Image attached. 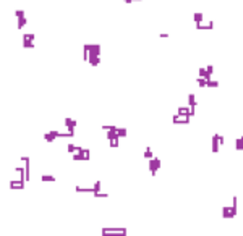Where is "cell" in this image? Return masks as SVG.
<instances>
[{"label":"cell","mask_w":243,"mask_h":236,"mask_svg":"<svg viewBox=\"0 0 243 236\" xmlns=\"http://www.w3.org/2000/svg\"><path fill=\"white\" fill-rule=\"evenodd\" d=\"M41 180H42V181H52V183H54V181H57V178H55L54 175H42V176H41Z\"/></svg>","instance_id":"cell-24"},{"label":"cell","mask_w":243,"mask_h":236,"mask_svg":"<svg viewBox=\"0 0 243 236\" xmlns=\"http://www.w3.org/2000/svg\"><path fill=\"white\" fill-rule=\"evenodd\" d=\"M63 125L68 128V131L75 133L76 126H78V121H76V120H73V118H65V120H63Z\"/></svg>","instance_id":"cell-6"},{"label":"cell","mask_w":243,"mask_h":236,"mask_svg":"<svg viewBox=\"0 0 243 236\" xmlns=\"http://www.w3.org/2000/svg\"><path fill=\"white\" fill-rule=\"evenodd\" d=\"M232 204H234V206H238V199H237V196L232 197Z\"/></svg>","instance_id":"cell-34"},{"label":"cell","mask_w":243,"mask_h":236,"mask_svg":"<svg viewBox=\"0 0 243 236\" xmlns=\"http://www.w3.org/2000/svg\"><path fill=\"white\" fill-rule=\"evenodd\" d=\"M235 149L240 150V152L243 150V138H237V139H235Z\"/></svg>","instance_id":"cell-20"},{"label":"cell","mask_w":243,"mask_h":236,"mask_svg":"<svg viewBox=\"0 0 243 236\" xmlns=\"http://www.w3.org/2000/svg\"><path fill=\"white\" fill-rule=\"evenodd\" d=\"M92 186H94V193H97V191H100V186H102V183H100V181L97 180L96 183L92 184ZM94 193H92V194H94Z\"/></svg>","instance_id":"cell-29"},{"label":"cell","mask_w":243,"mask_h":236,"mask_svg":"<svg viewBox=\"0 0 243 236\" xmlns=\"http://www.w3.org/2000/svg\"><path fill=\"white\" fill-rule=\"evenodd\" d=\"M75 191H76V193H89V194H92V193H94V186H91V188L75 186Z\"/></svg>","instance_id":"cell-11"},{"label":"cell","mask_w":243,"mask_h":236,"mask_svg":"<svg viewBox=\"0 0 243 236\" xmlns=\"http://www.w3.org/2000/svg\"><path fill=\"white\" fill-rule=\"evenodd\" d=\"M24 178L21 180H12L10 181V189H24Z\"/></svg>","instance_id":"cell-5"},{"label":"cell","mask_w":243,"mask_h":236,"mask_svg":"<svg viewBox=\"0 0 243 236\" xmlns=\"http://www.w3.org/2000/svg\"><path fill=\"white\" fill-rule=\"evenodd\" d=\"M161 37H162V39H165V37L169 39V34L167 32H161Z\"/></svg>","instance_id":"cell-37"},{"label":"cell","mask_w":243,"mask_h":236,"mask_svg":"<svg viewBox=\"0 0 243 236\" xmlns=\"http://www.w3.org/2000/svg\"><path fill=\"white\" fill-rule=\"evenodd\" d=\"M177 113H178V115H183V117H191V115H190V105H188V107H178ZM191 118H193V117H191Z\"/></svg>","instance_id":"cell-12"},{"label":"cell","mask_w":243,"mask_h":236,"mask_svg":"<svg viewBox=\"0 0 243 236\" xmlns=\"http://www.w3.org/2000/svg\"><path fill=\"white\" fill-rule=\"evenodd\" d=\"M193 21L194 23H203L204 21V15H203V13H199V12L193 13Z\"/></svg>","instance_id":"cell-15"},{"label":"cell","mask_w":243,"mask_h":236,"mask_svg":"<svg viewBox=\"0 0 243 236\" xmlns=\"http://www.w3.org/2000/svg\"><path fill=\"white\" fill-rule=\"evenodd\" d=\"M196 29H199V31H211V29H214V21H207V23H196Z\"/></svg>","instance_id":"cell-7"},{"label":"cell","mask_w":243,"mask_h":236,"mask_svg":"<svg viewBox=\"0 0 243 236\" xmlns=\"http://www.w3.org/2000/svg\"><path fill=\"white\" fill-rule=\"evenodd\" d=\"M102 233H120V235H127V228H102Z\"/></svg>","instance_id":"cell-9"},{"label":"cell","mask_w":243,"mask_h":236,"mask_svg":"<svg viewBox=\"0 0 243 236\" xmlns=\"http://www.w3.org/2000/svg\"><path fill=\"white\" fill-rule=\"evenodd\" d=\"M219 142H220V146L225 142V138H224V136H220V134H219Z\"/></svg>","instance_id":"cell-35"},{"label":"cell","mask_w":243,"mask_h":236,"mask_svg":"<svg viewBox=\"0 0 243 236\" xmlns=\"http://www.w3.org/2000/svg\"><path fill=\"white\" fill-rule=\"evenodd\" d=\"M159 168H161V167L156 163L154 157H152V159H149V172H151V176H156V173L159 172Z\"/></svg>","instance_id":"cell-8"},{"label":"cell","mask_w":243,"mask_h":236,"mask_svg":"<svg viewBox=\"0 0 243 236\" xmlns=\"http://www.w3.org/2000/svg\"><path fill=\"white\" fill-rule=\"evenodd\" d=\"M172 121H173V125H188L191 121V117H183V115L177 113V115H173Z\"/></svg>","instance_id":"cell-3"},{"label":"cell","mask_w":243,"mask_h":236,"mask_svg":"<svg viewBox=\"0 0 243 236\" xmlns=\"http://www.w3.org/2000/svg\"><path fill=\"white\" fill-rule=\"evenodd\" d=\"M206 70H207V73H209V74H212V73H214V66H212V65H207Z\"/></svg>","instance_id":"cell-33"},{"label":"cell","mask_w":243,"mask_h":236,"mask_svg":"<svg viewBox=\"0 0 243 236\" xmlns=\"http://www.w3.org/2000/svg\"><path fill=\"white\" fill-rule=\"evenodd\" d=\"M235 215H237V206H224L222 207V218H225V220H230V218H235Z\"/></svg>","instance_id":"cell-1"},{"label":"cell","mask_w":243,"mask_h":236,"mask_svg":"<svg viewBox=\"0 0 243 236\" xmlns=\"http://www.w3.org/2000/svg\"><path fill=\"white\" fill-rule=\"evenodd\" d=\"M102 47L99 44H89V57H100Z\"/></svg>","instance_id":"cell-4"},{"label":"cell","mask_w":243,"mask_h":236,"mask_svg":"<svg viewBox=\"0 0 243 236\" xmlns=\"http://www.w3.org/2000/svg\"><path fill=\"white\" fill-rule=\"evenodd\" d=\"M34 39H36L34 34H23V40H31V42H34Z\"/></svg>","instance_id":"cell-26"},{"label":"cell","mask_w":243,"mask_h":236,"mask_svg":"<svg viewBox=\"0 0 243 236\" xmlns=\"http://www.w3.org/2000/svg\"><path fill=\"white\" fill-rule=\"evenodd\" d=\"M88 61L91 66H97V65H100V57H89Z\"/></svg>","instance_id":"cell-18"},{"label":"cell","mask_w":243,"mask_h":236,"mask_svg":"<svg viewBox=\"0 0 243 236\" xmlns=\"http://www.w3.org/2000/svg\"><path fill=\"white\" fill-rule=\"evenodd\" d=\"M73 155V160L75 162H81V160H86V155L83 154V150H79V152H75V154H71Z\"/></svg>","instance_id":"cell-14"},{"label":"cell","mask_w":243,"mask_h":236,"mask_svg":"<svg viewBox=\"0 0 243 236\" xmlns=\"http://www.w3.org/2000/svg\"><path fill=\"white\" fill-rule=\"evenodd\" d=\"M125 3H133V2H143V0H123Z\"/></svg>","instance_id":"cell-36"},{"label":"cell","mask_w":243,"mask_h":236,"mask_svg":"<svg viewBox=\"0 0 243 236\" xmlns=\"http://www.w3.org/2000/svg\"><path fill=\"white\" fill-rule=\"evenodd\" d=\"M117 131H119V136H120V138H127V136H128V129H127V128H119Z\"/></svg>","instance_id":"cell-25"},{"label":"cell","mask_w":243,"mask_h":236,"mask_svg":"<svg viewBox=\"0 0 243 236\" xmlns=\"http://www.w3.org/2000/svg\"><path fill=\"white\" fill-rule=\"evenodd\" d=\"M143 155H144V159H152V157H154V154H152V150H151V147H149V146L144 149V154H143Z\"/></svg>","instance_id":"cell-23"},{"label":"cell","mask_w":243,"mask_h":236,"mask_svg":"<svg viewBox=\"0 0 243 236\" xmlns=\"http://www.w3.org/2000/svg\"><path fill=\"white\" fill-rule=\"evenodd\" d=\"M83 60L84 61L89 60V44H84V45H83Z\"/></svg>","instance_id":"cell-16"},{"label":"cell","mask_w":243,"mask_h":236,"mask_svg":"<svg viewBox=\"0 0 243 236\" xmlns=\"http://www.w3.org/2000/svg\"><path fill=\"white\" fill-rule=\"evenodd\" d=\"M81 149H83L81 146H75V144H68V146H67V150H68V152H70V154L79 152V150H81Z\"/></svg>","instance_id":"cell-17"},{"label":"cell","mask_w":243,"mask_h":236,"mask_svg":"<svg viewBox=\"0 0 243 236\" xmlns=\"http://www.w3.org/2000/svg\"><path fill=\"white\" fill-rule=\"evenodd\" d=\"M92 196H94V197H109V194H107V193H100V191H97V193H94Z\"/></svg>","instance_id":"cell-31"},{"label":"cell","mask_w":243,"mask_h":236,"mask_svg":"<svg viewBox=\"0 0 243 236\" xmlns=\"http://www.w3.org/2000/svg\"><path fill=\"white\" fill-rule=\"evenodd\" d=\"M109 144H110V147H119L120 146V138H113V139H109Z\"/></svg>","instance_id":"cell-21"},{"label":"cell","mask_w":243,"mask_h":236,"mask_svg":"<svg viewBox=\"0 0 243 236\" xmlns=\"http://www.w3.org/2000/svg\"><path fill=\"white\" fill-rule=\"evenodd\" d=\"M81 150H83V154L86 155V160H89V159H91V150H89V149H86V147H83Z\"/></svg>","instance_id":"cell-30"},{"label":"cell","mask_w":243,"mask_h":236,"mask_svg":"<svg viewBox=\"0 0 243 236\" xmlns=\"http://www.w3.org/2000/svg\"><path fill=\"white\" fill-rule=\"evenodd\" d=\"M15 15H16V19H18V29H24V26L28 25V18L24 16V12L23 10H16Z\"/></svg>","instance_id":"cell-2"},{"label":"cell","mask_w":243,"mask_h":236,"mask_svg":"<svg viewBox=\"0 0 243 236\" xmlns=\"http://www.w3.org/2000/svg\"><path fill=\"white\" fill-rule=\"evenodd\" d=\"M44 139H46L47 142H54L55 139H57V134H55V131H49L44 134Z\"/></svg>","instance_id":"cell-13"},{"label":"cell","mask_w":243,"mask_h":236,"mask_svg":"<svg viewBox=\"0 0 243 236\" xmlns=\"http://www.w3.org/2000/svg\"><path fill=\"white\" fill-rule=\"evenodd\" d=\"M188 105H190V107H196V105H198L194 94H188Z\"/></svg>","instance_id":"cell-19"},{"label":"cell","mask_w":243,"mask_h":236,"mask_svg":"<svg viewBox=\"0 0 243 236\" xmlns=\"http://www.w3.org/2000/svg\"><path fill=\"white\" fill-rule=\"evenodd\" d=\"M219 134H214L212 136V154H217L219 152Z\"/></svg>","instance_id":"cell-10"},{"label":"cell","mask_w":243,"mask_h":236,"mask_svg":"<svg viewBox=\"0 0 243 236\" xmlns=\"http://www.w3.org/2000/svg\"><path fill=\"white\" fill-rule=\"evenodd\" d=\"M23 47H24V49H33L34 42H31V40H23Z\"/></svg>","instance_id":"cell-27"},{"label":"cell","mask_w":243,"mask_h":236,"mask_svg":"<svg viewBox=\"0 0 243 236\" xmlns=\"http://www.w3.org/2000/svg\"><path fill=\"white\" fill-rule=\"evenodd\" d=\"M207 87H219V81H212V79H209L207 81Z\"/></svg>","instance_id":"cell-28"},{"label":"cell","mask_w":243,"mask_h":236,"mask_svg":"<svg viewBox=\"0 0 243 236\" xmlns=\"http://www.w3.org/2000/svg\"><path fill=\"white\" fill-rule=\"evenodd\" d=\"M242 138H243V136H242Z\"/></svg>","instance_id":"cell-38"},{"label":"cell","mask_w":243,"mask_h":236,"mask_svg":"<svg viewBox=\"0 0 243 236\" xmlns=\"http://www.w3.org/2000/svg\"><path fill=\"white\" fill-rule=\"evenodd\" d=\"M196 81H198V86H199V87H207V79H206V78L199 76Z\"/></svg>","instance_id":"cell-22"},{"label":"cell","mask_w":243,"mask_h":236,"mask_svg":"<svg viewBox=\"0 0 243 236\" xmlns=\"http://www.w3.org/2000/svg\"><path fill=\"white\" fill-rule=\"evenodd\" d=\"M115 128H119V126H115V125H104V126H102L104 131H109V129H115Z\"/></svg>","instance_id":"cell-32"}]
</instances>
